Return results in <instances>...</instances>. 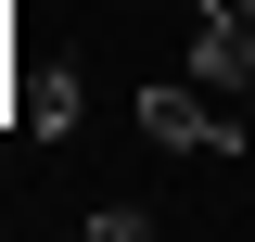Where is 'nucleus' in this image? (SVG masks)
<instances>
[{
  "instance_id": "1",
  "label": "nucleus",
  "mask_w": 255,
  "mask_h": 242,
  "mask_svg": "<svg viewBox=\"0 0 255 242\" xmlns=\"http://www.w3.org/2000/svg\"><path fill=\"white\" fill-rule=\"evenodd\" d=\"M140 140H166V153H217V166H230L255 127L230 115V90H204V77L179 90V77H166V90H140Z\"/></svg>"
},
{
  "instance_id": "2",
  "label": "nucleus",
  "mask_w": 255,
  "mask_h": 242,
  "mask_svg": "<svg viewBox=\"0 0 255 242\" xmlns=\"http://www.w3.org/2000/svg\"><path fill=\"white\" fill-rule=\"evenodd\" d=\"M13 102H26L38 140H64V127H77V77H13Z\"/></svg>"
}]
</instances>
